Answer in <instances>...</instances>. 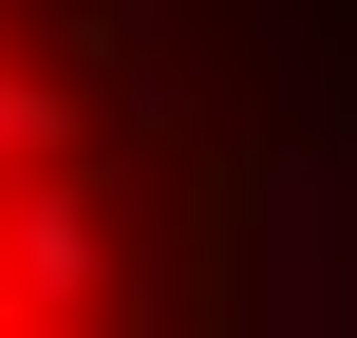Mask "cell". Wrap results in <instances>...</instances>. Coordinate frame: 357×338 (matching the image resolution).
<instances>
[{
	"mask_svg": "<svg viewBox=\"0 0 357 338\" xmlns=\"http://www.w3.org/2000/svg\"><path fill=\"white\" fill-rule=\"evenodd\" d=\"M56 169H94V132H75V75L0 56V188H56Z\"/></svg>",
	"mask_w": 357,
	"mask_h": 338,
	"instance_id": "cell-3",
	"label": "cell"
},
{
	"mask_svg": "<svg viewBox=\"0 0 357 338\" xmlns=\"http://www.w3.org/2000/svg\"><path fill=\"white\" fill-rule=\"evenodd\" d=\"M0 338H94V320H0Z\"/></svg>",
	"mask_w": 357,
	"mask_h": 338,
	"instance_id": "cell-4",
	"label": "cell"
},
{
	"mask_svg": "<svg viewBox=\"0 0 357 338\" xmlns=\"http://www.w3.org/2000/svg\"><path fill=\"white\" fill-rule=\"evenodd\" d=\"M245 338H357V151L264 132L245 151Z\"/></svg>",
	"mask_w": 357,
	"mask_h": 338,
	"instance_id": "cell-1",
	"label": "cell"
},
{
	"mask_svg": "<svg viewBox=\"0 0 357 338\" xmlns=\"http://www.w3.org/2000/svg\"><path fill=\"white\" fill-rule=\"evenodd\" d=\"M94 301H113V207H94V169L0 188V320H94Z\"/></svg>",
	"mask_w": 357,
	"mask_h": 338,
	"instance_id": "cell-2",
	"label": "cell"
}]
</instances>
